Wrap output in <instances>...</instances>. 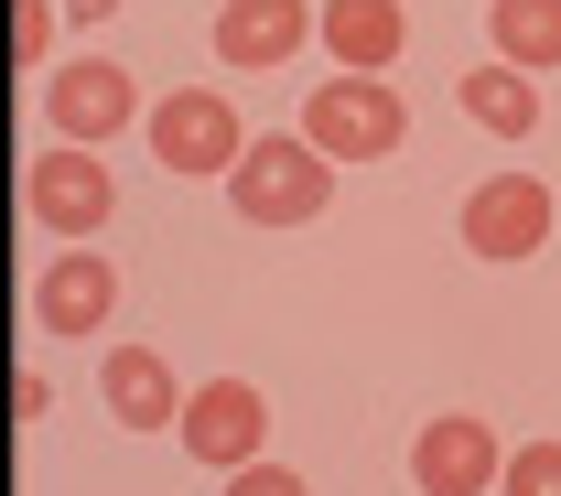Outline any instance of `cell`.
Returning a JSON list of instances; mask_svg holds the SVG:
<instances>
[{"label": "cell", "mask_w": 561, "mask_h": 496, "mask_svg": "<svg viewBox=\"0 0 561 496\" xmlns=\"http://www.w3.org/2000/svg\"><path fill=\"white\" fill-rule=\"evenodd\" d=\"M140 141H151L162 173H184V184H206V173L227 184V173H238V151H249V130H238L227 86H173V97H151Z\"/></svg>", "instance_id": "3957f363"}, {"label": "cell", "mask_w": 561, "mask_h": 496, "mask_svg": "<svg viewBox=\"0 0 561 496\" xmlns=\"http://www.w3.org/2000/svg\"><path fill=\"white\" fill-rule=\"evenodd\" d=\"M227 206L249 216V227H313V216L335 206V162L302 141V130H291V141L271 130V141L238 151V173H227Z\"/></svg>", "instance_id": "6da1fadb"}, {"label": "cell", "mask_w": 561, "mask_h": 496, "mask_svg": "<svg viewBox=\"0 0 561 496\" xmlns=\"http://www.w3.org/2000/svg\"><path fill=\"white\" fill-rule=\"evenodd\" d=\"M44 119H55V141L108 151L119 130H130V119H151V108H140L130 66H108V55H76V66H55V76H44Z\"/></svg>", "instance_id": "5b68a950"}, {"label": "cell", "mask_w": 561, "mask_h": 496, "mask_svg": "<svg viewBox=\"0 0 561 496\" xmlns=\"http://www.w3.org/2000/svg\"><path fill=\"white\" fill-rule=\"evenodd\" d=\"M411 486L421 496H496L507 486V442L476 411H443V422L411 431Z\"/></svg>", "instance_id": "52a82bcc"}, {"label": "cell", "mask_w": 561, "mask_h": 496, "mask_svg": "<svg viewBox=\"0 0 561 496\" xmlns=\"http://www.w3.org/2000/svg\"><path fill=\"white\" fill-rule=\"evenodd\" d=\"M44 411H55V378L22 367V378H11V422H44Z\"/></svg>", "instance_id": "ac0fdd59"}, {"label": "cell", "mask_w": 561, "mask_h": 496, "mask_svg": "<svg viewBox=\"0 0 561 496\" xmlns=\"http://www.w3.org/2000/svg\"><path fill=\"white\" fill-rule=\"evenodd\" d=\"M55 33H66L55 0H11V55H22V66H55Z\"/></svg>", "instance_id": "9a60e30c"}, {"label": "cell", "mask_w": 561, "mask_h": 496, "mask_svg": "<svg viewBox=\"0 0 561 496\" xmlns=\"http://www.w3.org/2000/svg\"><path fill=\"white\" fill-rule=\"evenodd\" d=\"M22 216L44 227V238H66V249H87L108 216H119V173L98 162V151H33V173H22Z\"/></svg>", "instance_id": "277c9868"}, {"label": "cell", "mask_w": 561, "mask_h": 496, "mask_svg": "<svg viewBox=\"0 0 561 496\" xmlns=\"http://www.w3.org/2000/svg\"><path fill=\"white\" fill-rule=\"evenodd\" d=\"M496 496H561V442H518L507 453V486Z\"/></svg>", "instance_id": "2e32d148"}, {"label": "cell", "mask_w": 561, "mask_h": 496, "mask_svg": "<svg viewBox=\"0 0 561 496\" xmlns=\"http://www.w3.org/2000/svg\"><path fill=\"white\" fill-rule=\"evenodd\" d=\"M302 141L324 151V162H389V151L411 141V108H400L389 76H324L302 97Z\"/></svg>", "instance_id": "7a4b0ae2"}, {"label": "cell", "mask_w": 561, "mask_h": 496, "mask_svg": "<svg viewBox=\"0 0 561 496\" xmlns=\"http://www.w3.org/2000/svg\"><path fill=\"white\" fill-rule=\"evenodd\" d=\"M302 44H324V11H302V0H216V66L271 76Z\"/></svg>", "instance_id": "9c48e42d"}, {"label": "cell", "mask_w": 561, "mask_h": 496, "mask_svg": "<svg viewBox=\"0 0 561 496\" xmlns=\"http://www.w3.org/2000/svg\"><path fill=\"white\" fill-rule=\"evenodd\" d=\"M184 453L195 464H216V475H238V464H260L271 453V400L249 389V378H206L195 400H184Z\"/></svg>", "instance_id": "ba28073f"}, {"label": "cell", "mask_w": 561, "mask_h": 496, "mask_svg": "<svg viewBox=\"0 0 561 496\" xmlns=\"http://www.w3.org/2000/svg\"><path fill=\"white\" fill-rule=\"evenodd\" d=\"M400 44H411V11H400V0H324V55L346 76L400 66Z\"/></svg>", "instance_id": "7c38bea8"}, {"label": "cell", "mask_w": 561, "mask_h": 496, "mask_svg": "<svg viewBox=\"0 0 561 496\" xmlns=\"http://www.w3.org/2000/svg\"><path fill=\"white\" fill-rule=\"evenodd\" d=\"M454 108H465L486 141H529V130H540V76H518V66H465Z\"/></svg>", "instance_id": "4fadbf2b"}, {"label": "cell", "mask_w": 561, "mask_h": 496, "mask_svg": "<svg viewBox=\"0 0 561 496\" xmlns=\"http://www.w3.org/2000/svg\"><path fill=\"white\" fill-rule=\"evenodd\" d=\"M108 313H119V259L108 249H55L33 270V324L44 335H98Z\"/></svg>", "instance_id": "30bf717a"}, {"label": "cell", "mask_w": 561, "mask_h": 496, "mask_svg": "<svg viewBox=\"0 0 561 496\" xmlns=\"http://www.w3.org/2000/svg\"><path fill=\"white\" fill-rule=\"evenodd\" d=\"M551 238H561V195H540L529 173H486V184L465 195V249L496 259V270L529 259V249H551Z\"/></svg>", "instance_id": "8992f818"}, {"label": "cell", "mask_w": 561, "mask_h": 496, "mask_svg": "<svg viewBox=\"0 0 561 496\" xmlns=\"http://www.w3.org/2000/svg\"><path fill=\"white\" fill-rule=\"evenodd\" d=\"M486 44H496V66H518V76L561 66V0H486Z\"/></svg>", "instance_id": "5bb4252c"}, {"label": "cell", "mask_w": 561, "mask_h": 496, "mask_svg": "<svg viewBox=\"0 0 561 496\" xmlns=\"http://www.w3.org/2000/svg\"><path fill=\"white\" fill-rule=\"evenodd\" d=\"M108 11H119V0H66V22H76V33H98Z\"/></svg>", "instance_id": "d6986e66"}, {"label": "cell", "mask_w": 561, "mask_h": 496, "mask_svg": "<svg viewBox=\"0 0 561 496\" xmlns=\"http://www.w3.org/2000/svg\"><path fill=\"white\" fill-rule=\"evenodd\" d=\"M184 400H195V389H184L151 346H108V356H98V411H108L119 431H173Z\"/></svg>", "instance_id": "8fae6325"}, {"label": "cell", "mask_w": 561, "mask_h": 496, "mask_svg": "<svg viewBox=\"0 0 561 496\" xmlns=\"http://www.w3.org/2000/svg\"><path fill=\"white\" fill-rule=\"evenodd\" d=\"M227 496H313V486H302L291 464H271V453H260V464H238V475H227Z\"/></svg>", "instance_id": "e0dca14e"}]
</instances>
